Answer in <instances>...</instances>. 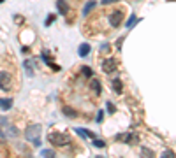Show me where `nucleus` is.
Wrapping results in <instances>:
<instances>
[{
  "instance_id": "1",
  "label": "nucleus",
  "mask_w": 176,
  "mask_h": 158,
  "mask_svg": "<svg viewBox=\"0 0 176 158\" xmlns=\"http://www.w3.org/2000/svg\"><path fill=\"white\" fill-rule=\"evenodd\" d=\"M41 125H30V127L25 130V137L30 140L34 146H41Z\"/></svg>"
},
{
  "instance_id": "2",
  "label": "nucleus",
  "mask_w": 176,
  "mask_h": 158,
  "mask_svg": "<svg viewBox=\"0 0 176 158\" xmlns=\"http://www.w3.org/2000/svg\"><path fill=\"white\" fill-rule=\"evenodd\" d=\"M48 140L51 142L53 146H65L69 144V137L63 135V134H60V132H51L48 135Z\"/></svg>"
},
{
  "instance_id": "3",
  "label": "nucleus",
  "mask_w": 176,
  "mask_h": 158,
  "mask_svg": "<svg viewBox=\"0 0 176 158\" xmlns=\"http://www.w3.org/2000/svg\"><path fill=\"white\" fill-rule=\"evenodd\" d=\"M116 140H122V142H127V144H137L139 137L134 135V134H118Z\"/></svg>"
},
{
  "instance_id": "4",
  "label": "nucleus",
  "mask_w": 176,
  "mask_h": 158,
  "mask_svg": "<svg viewBox=\"0 0 176 158\" xmlns=\"http://www.w3.org/2000/svg\"><path fill=\"white\" fill-rule=\"evenodd\" d=\"M102 70H104L106 74H113L114 70H116V60L114 58H106L104 63H102Z\"/></svg>"
},
{
  "instance_id": "5",
  "label": "nucleus",
  "mask_w": 176,
  "mask_h": 158,
  "mask_svg": "<svg viewBox=\"0 0 176 158\" xmlns=\"http://www.w3.org/2000/svg\"><path fill=\"white\" fill-rule=\"evenodd\" d=\"M0 88L2 90H11V76L7 72H0Z\"/></svg>"
},
{
  "instance_id": "6",
  "label": "nucleus",
  "mask_w": 176,
  "mask_h": 158,
  "mask_svg": "<svg viewBox=\"0 0 176 158\" xmlns=\"http://www.w3.org/2000/svg\"><path fill=\"white\" fill-rule=\"evenodd\" d=\"M122 21H123V14L120 13V11H116V13H113V14L109 16L111 26H120V25H122Z\"/></svg>"
},
{
  "instance_id": "7",
  "label": "nucleus",
  "mask_w": 176,
  "mask_h": 158,
  "mask_svg": "<svg viewBox=\"0 0 176 158\" xmlns=\"http://www.w3.org/2000/svg\"><path fill=\"white\" fill-rule=\"evenodd\" d=\"M25 70H26V74L28 76H34V72H35V61L34 60H25Z\"/></svg>"
},
{
  "instance_id": "8",
  "label": "nucleus",
  "mask_w": 176,
  "mask_h": 158,
  "mask_svg": "<svg viewBox=\"0 0 176 158\" xmlns=\"http://www.w3.org/2000/svg\"><path fill=\"white\" fill-rule=\"evenodd\" d=\"M62 113L65 114L67 118H76V116H78V111L69 107V105H63V107H62Z\"/></svg>"
},
{
  "instance_id": "9",
  "label": "nucleus",
  "mask_w": 176,
  "mask_h": 158,
  "mask_svg": "<svg viewBox=\"0 0 176 158\" xmlns=\"http://www.w3.org/2000/svg\"><path fill=\"white\" fill-rule=\"evenodd\" d=\"M57 7H58V13H60V14H67V13H69V5H67L65 0H57Z\"/></svg>"
},
{
  "instance_id": "10",
  "label": "nucleus",
  "mask_w": 176,
  "mask_h": 158,
  "mask_svg": "<svg viewBox=\"0 0 176 158\" xmlns=\"http://www.w3.org/2000/svg\"><path fill=\"white\" fill-rule=\"evenodd\" d=\"M13 107V100L11 98H0V109L2 111H7Z\"/></svg>"
},
{
  "instance_id": "11",
  "label": "nucleus",
  "mask_w": 176,
  "mask_h": 158,
  "mask_svg": "<svg viewBox=\"0 0 176 158\" xmlns=\"http://www.w3.org/2000/svg\"><path fill=\"white\" fill-rule=\"evenodd\" d=\"M90 86L93 88V93H95V95H99V93H101V83H99V79H92Z\"/></svg>"
},
{
  "instance_id": "12",
  "label": "nucleus",
  "mask_w": 176,
  "mask_h": 158,
  "mask_svg": "<svg viewBox=\"0 0 176 158\" xmlns=\"http://www.w3.org/2000/svg\"><path fill=\"white\" fill-rule=\"evenodd\" d=\"M113 90L116 93H122L123 92V84H122V81H120V79H114V81H113Z\"/></svg>"
},
{
  "instance_id": "13",
  "label": "nucleus",
  "mask_w": 176,
  "mask_h": 158,
  "mask_svg": "<svg viewBox=\"0 0 176 158\" xmlns=\"http://www.w3.org/2000/svg\"><path fill=\"white\" fill-rule=\"evenodd\" d=\"M90 53V44H81L79 46V56H86Z\"/></svg>"
},
{
  "instance_id": "14",
  "label": "nucleus",
  "mask_w": 176,
  "mask_h": 158,
  "mask_svg": "<svg viewBox=\"0 0 176 158\" xmlns=\"http://www.w3.org/2000/svg\"><path fill=\"white\" fill-rule=\"evenodd\" d=\"M93 7H95V2H93V0H92V2H88V4L85 5V9H83V16H88Z\"/></svg>"
},
{
  "instance_id": "15",
  "label": "nucleus",
  "mask_w": 176,
  "mask_h": 158,
  "mask_svg": "<svg viewBox=\"0 0 176 158\" xmlns=\"http://www.w3.org/2000/svg\"><path fill=\"white\" fill-rule=\"evenodd\" d=\"M81 72H83L86 77H92V72H93V70L90 69V67H83V69H81Z\"/></svg>"
},
{
  "instance_id": "16",
  "label": "nucleus",
  "mask_w": 176,
  "mask_h": 158,
  "mask_svg": "<svg viewBox=\"0 0 176 158\" xmlns=\"http://www.w3.org/2000/svg\"><path fill=\"white\" fill-rule=\"evenodd\" d=\"M93 144H95L97 148H104L106 142H104V140H101V139H95V137H93Z\"/></svg>"
},
{
  "instance_id": "17",
  "label": "nucleus",
  "mask_w": 176,
  "mask_h": 158,
  "mask_svg": "<svg viewBox=\"0 0 176 158\" xmlns=\"http://www.w3.org/2000/svg\"><path fill=\"white\" fill-rule=\"evenodd\" d=\"M42 156H55V151H51V149H44Z\"/></svg>"
},
{
  "instance_id": "18",
  "label": "nucleus",
  "mask_w": 176,
  "mask_h": 158,
  "mask_svg": "<svg viewBox=\"0 0 176 158\" xmlns=\"http://www.w3.org/2000/svg\"><path fill=\"white\" fill-rule=\"evenodd\" d=\"M42 58H44V61H46V63H49V61H51V60H49V58H51V56H49V55H48V51H46V49H44V51H42Z\"/></svg>"
},
{
  "instance_id": "19",
  "label": "nucleus",
  "mask_w": 176,
  "mask_h": 158,
  "mask_svg": "<svg viewBox=\"0 0 176 158\" xmlns=\"http://www.w3.org/2000/svg\"><path fill=\"white\" fill-rule=\"evenodd\" d=\"M136 21H137V18H136V16H132L130 19H129V23H127V28H130V26L134 25V23H136Z\"/></svg>"
},
{
  "instance_id": "20",
  "label": "nucleus",
  "mask_w": 176,
  "mask_h": 158,
  "mask_svg": "<svg viewBox=\"0 0 176 158\" xmlns=\"http://www.w3.org/2000/svg\"><path fill=\"white\" fill-rule=\"evenodd\" d=\"M53 21H55V16H53V14H49V18H48V19H46V26H49Z\"/></svg>"
},
{
  "instance_id": "21",
  "label": "nucleus",
  "mask_w": 176,
  "mask_h": 158,
  "mask_svg": "<svg viewBox=\"0 0 176 158\" xmlns=\"http://www.w3.org/2000/svg\"><path fill=\"white\" fill-rule=\"evenodd\" d=\"M143 155H148V156H153V151H151V149H146V148H143Z\"/></svg>"
},
{
  "instance_id": "22",
  "label": "nucleus",
  "mask_w": 176,
  "mask_h": 158,
  "mask_svg": "<svg viewBox=\"0 0 176 158\" xmlns=\"http://www.w3.org/2000/svg\"><path fill=\"white\" fill-rule=\"evenodd\" d=\"M114 2H118V0H102V4L107 5V4H114Z\"/></svg>"
},
{
  "instance_id": "23",
  "label": "nucleus",
  "mask_w": 176,
  "mask_h": 158,
  "mask_svg": "<svg viewBox=\"0 0 176 158\" xmlns=\"http://www.w3.org/2000/svg\"><path fill=\"white\" fill-rule=\"evenodd\" d=\"M164 156L171 158V156H174V153H173V151H166V153H164Z\"/></svg>"
},
{
  "instance_id": "24",
  "label": "nucleus",
  "mask_w": 176,
  "mask_h": 158,
  "mask_svg": "<svg viewBox=\"0 0 176 158\" xmlns=\"http://www.w3.org/2000/svg\"><path fill=\"white\" fill-rule=\"evenodd\" d=\"M107 109H109V113H114V105L113 104H107Z\"/></svg>"
},
{
  "instance_id": "25",
  "label": "nucleus",
  "mask_w": 176,
  "mask_h": 158,
  "mask_svg": "<svg viewBox=\"0 0 176 158\" xmlns=\"http://www.w3.org/2000/svg\"><path fill=\"white\" fill-rule=\"evenodd\" d=\"M167 2H176V0H167Z\"/></svg>"
},
{
  "instance_id": "26",
  "label": "nucleus",
  "mask_w": 176,
  "mask_h": 158,
  "mask_svg": "<svg viewBox=\"0 0 176 158\" xmlns=\"http://www.w3.org/2000/svg\"><path fill=\"white\" fill-rule=\"evenodd\" d=\"M2 2H4V0H0V4H2Z\"/></svg>"
}]
</instances>
